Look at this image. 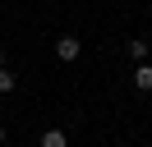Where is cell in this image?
<instances>
[{
    "label": "cell",
    "mask_w": 152,
    "mask_h": 147,
    "mask_svg": "<svg viewBox=\"0 0 152 147\" xmlns=\"http://www.w3.org/2000/svg\"><path fill=\"white\" fill-rule=\"evenodd\" d=\"M78 51H83V41H78V37H60V41H56V55H60V60H78Z\"/></svg>",
    "instance_id": "1"
},
{
    "label": "cell",
    "mask_w": 152,
    "mask_h": 147,
    "mask_svg": "<svg viewBox=\"0 0 152 147\" xmlns=\"http://www.w3.org/2000/svg\"><path fill=\"white\" fill-rule=\"evenodd\" d=\"M134 87H138V92H152V64H138V69H134Z\"/></svg>",
    "instance_id": "2"
},
{
    "label": "cell",
    "mask_w": 152,
    "mask_h": 147,
    "mask_svg": "<svg viewBox=\"0 0 152 147\" xmlns=\"http://www.w3.org/2000/svg\"><path fill=\"white\" fill-rule=\"evenodd\" d=\"M42 147H69L65 129H46V133H42Z\"/></svg>",
    "instance_id": "3"
},
{
    "label": "cell",
    "mask_w": 152,
    "mask_h": 147,
    "mask_svg": "<svg viewBox=\"0 0 152 147\" xmlns=\"http://www.w3.org/2000/svg\"><path fill=\"white\" fill-rule=\"evenodd\" d=\"M14 87H19V78H14V74L0 64V92H14Z\"/></svg>",
    "instance_id": "4"
},
{
    "label": "cell",
    "mask_w": 152,
    "mask_h": 147,
    "mask_svg": "<svg viewBox=\"0 0 152 147\" xmlns=\"http://www.w3.org/2000/svg\"><path fill=\"white\" fill-rule=\"evenodd\" d=\"M129 55L143 64V60H148V41H143V37H138V41H129Z\"/></svg>",
    "instance_id": "5"
},
{
    "label": "cell",
    "mask_w": 152,
    "mask_h": 147,
    "mask_svg": "<svg viewBox=\"0 0 152 147\" xmlns=\"http://www.w3.org/2000/svg\"><path fill=\"white\" fill-rule=\"evenodd\" d=\"M0 64H5V51H0Z\"/></svg>",
    "instance_id": "6"
},
{
    "label": "cell",
    "mask_w": 152,
    "mask_h": 147,
    "mask_svg": "<svg viewBox=\"0 0 152 147\" xmlns=\"http://www.w3.org/2000/svg\"><path fill=\"white\" fill-rule=\"evenodd\" d=\"M0 143H5V133H0Z\"/></svg>",
    "instance_id": "7"
}]
</instances>
